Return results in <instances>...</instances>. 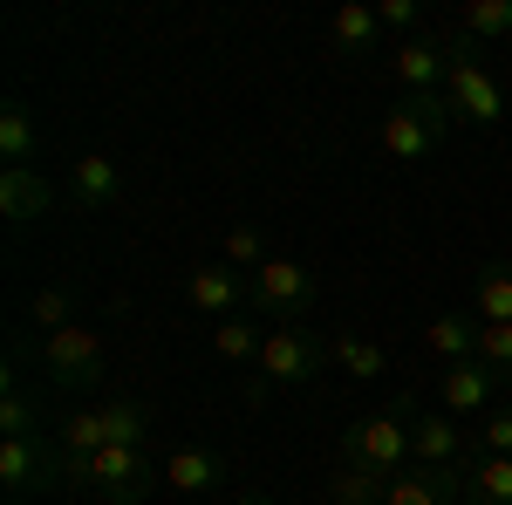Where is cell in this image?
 Listing matches in <instances>:
<instances>
[{
  "instance_id": "cell-6",
  "label": "cell",
  "mask_w": 512,
  "mask_h": 505,
  "mask_svg": "<svg viewBox=\"0 0 512 505\" xmlns=\"http://www.w3.org/2000/svg\"><path fill=\"white\" fill-rule=\"evenodd\" d=\"M321 355H328V335H315V328H267V349H260V383L246 389V403H260V396H274V389L315 383Z\"/></svg>"
},
{
  "instance_id": "cell-7",
  "label": "cell",
  "mask_w": 512,
  "mask_h": 505,
  "mask_svg": "<svg viewBox=\"0 0 512 505\" xmlns=\"http://www.w3.org/2000/svg\"><path fill=\"white\" fill-rule=\"evenodd\" d=\"M0 485H7V499H35V492L69 485L62 444L55 437H0Z\"/></svg>"
},
{
  "instance_id": "cell-2",
  "label": "cell",
  "mask_w": 512,
  "mask_h": 505,
  "mask_svg": "<svg viewBox=\"0 0 512 505\" xmlns=\"http://www.w3.org/2000/svg\"><path fill=\"white\" fill-rule=\"evenodd\" d=\"M444 130H451V103L444 96H396L383 110V123H376V151L390 164H417V157H431L444 144Z\"/></svg>"
},
{
  "instance_id": "cell-29",
  "label": "cell",
  "mask_w": 512,
  "mask_h": 505,
  "mask_svg": "<svg viewBox=\"0 0 512 505\" xmlns=\"http://www.w3.org/2000/svg\"><path fill=\"white\" fill-rule=\"evenodd\" d=\"M472 444L485 451V458H512V403H499V410H485V417H478Z\"/></svg>"
},
{
  "instance_id": "cell-20",
  "label": "cell",
  "mask_w": 512,
  "mask_h": 505,
  "mask_svg": "<svg viewBox=\"0 0 512 505\" xmlns=\"http://www.w3.org/2000/svg\"><path fill=\"white\" fill-rule=\"evenodd\" d=\"M465 505H512V458H465Z\"/></svg>"
},
{
  "instance_id": "cell-34",
  "label": "cell",
  "mask_w": 512,
  "mask_h": 505,
  "mask_svg": "<svg viewBox=\"0 0 512 505\" xmlns=\"http://www.w3.org/2000/svg\"><path fill=\"white\" fill-rule=\"evenodd\" d=\"M7 505H35V499H7Z\"/></svg>"
},
{
  "instance_id": "cell-4",
  "label": "cell",
  "mask_w": 512,
  "mask_h": 505,
  "mask_svg": "<svg viewBox=\"0 0 512 505\" xmlns=\"http://www.w3.org/2000/svg\"><path fill=\"white\" fill-rule=\"evenodd\" d=\"M451 48V76H444V103H451V123H478V130H492V123L506 117V89L485 76V62H478V41L472 35H444Z\"/></svg>"
},
{
  "instance_id": "cell-15",
  "label": "cell",
  "mask_w": 512,
  "mask_h": 505,
  "mask_svg": "<svg viewBox=\"0 0 512 505\" xmlns=\"http://www.w3.org/2000/svg\"><path fill=\"white\" fill-rule=\"evenodd\" d=\"M62 205V192H55V178L41 171V164H28V171H0V212L14 219V226H35V219H48Z\"/></svg>"
},
{
  "instance_id": "cell-17",
  "label": "cell",
  "mask_w": 512,
  "mask_h": 505,
  "mask_svg": "<svg viewBox=\"0 0 512 505\" xmlns=\"http://www.w3.org/2000/svg\"><path fill=\"white\" fill-rule=\"evenodd\" d=\"M69 198H76L82 212H110L123 198V164H110V157H76L69 164Z\"/></svg>"
},
{
  "instance_id": "cell-28",
  "label": "cell",
  "mask_w": 512,
  "mask_h": 505,
  "mask_svg": "<svg viewBox=\"0 0 512 505\" xmlns=\"http://www.w3.org/2000/svg\"><path fill=\"white\" fill-rule=\"evenodd\" d=\"M478 362L499 383H512V321H478Z\"/></svg>"
},
{
  "instance_id": "cell-5",
  "label": "cell",
  "mask_w": 512,
  "mask_h": 505,
  "mask_svg": "<svg viewBox=\"0 0 512 505\" xmlns=\"http://www.w3.org/2000/svg\"><path fill=\"white\" fill-rule=\"evenodd\" d=\"M62 451H110V444H130V451H151V410L137 396H110L96 410H76L69 424L55 430Z\"/></svg>"
},
{
  "instance_id": "cell-8",
  "label": "cell",
  "mask_w": 512,
  "mask_h": 505,
  "mask_svg": "<svg viewBox=\"0 0 512 505\" xmlns=\"http://www.w3.org/2000/svg\"><path fill=\"white\" fill-rule=\"evenodd\" d=\"M253 308L274 314L280 328H308L315 321V273L301 267V260H267V267L253 273Z\"/></svg>"
},
{
  "instance_id": "cell-33",
  "label": "cell",
  "mask_w": 512,
  "mask_h": 505,
  "mask_svg": "<svg viewBox=\"0 0 512 505\" xmlns=\"http://www.w3.org/2000/svg\"><path fill=\"white\" fill-rule=\"evenodd\" d=\"M233 505H267V499H233Z\"/></svg>"
},
{
  "instance_id": "cell-26",
  "label": "cell",
  "mask_w": 512,
  "mask_h": 505,
  "mask_svg": "<svg viewBox=\"0 0 512 505\" xmlns=\"http://www.w3.org/2000/svg\"><path fill=\"white\" fill-rule=\"evenodd\" d=\"M478 321H512V260L478 267Z\"/></svg>"
},
{
  "instance_id": "cell-27",
  "label": "cell",
  "mask_w": 512,
  "mask_h": 505,
  "mask_svg": "<svg viewBox=\"0 0 512 505\" xmlns=\"http://www.w3.org/2000/svg\"><path fill=\"white\" fill-rule=\"evenodd\" d=\"M28 321H35V328H48V335L76 328V294H69V287H41L35 301H28Z\"/></svg>"
},
{
  "instance_id": "cell-18",
  "label": "cell",
  "mask_w": 512,
  "mask_h": 505,
  "mask_svg": "<svg viewBox=\"0 0 512 505\" xmlns=\"http://www.w3.org/2000/svg\"><path fill=\"white\" fill-rule=\"evenodd\" d=\"M376 41H383V14H376L369 0H349V7L328 14V48H335V55H369Z\"/></svg>"
},
{
  "instance_id": "cell-14",
  "label": "cell",
  "mask_w": 512,
  "mask_h": 505,
  "mask_svg": "<svg viewBox=\"0 0 512 505\" xmlns=\"http://www.w3.org/2000/svg\"><path fill=\"white\" fill-rule=\"evenodd\" d=\"M185 301H192L198 314H212V321H233V314H246V301H253V280L219 260V267H198L192 280H185Z\"/></svg>"
},
{
  "instance_id": "cell-35",
  "label": "cell",
  "mask_w": 512,
  "mask_h": 505,
  "mask_svg": "<svg viewBox=\"0 0 512 505\" xmlns=\"http://www.w3.org/2000/svg\"><path fill=\"white\" fill-rule=\"evenodd\" d=\"M506 55H512V41H506Z\"/></svg>"
},
{
  "instance_id": "cell-10",
  "label": "cell",
  "mask_w": 512,
  "mask_h": 505,
  "mask_svg": "<svg viewBox=\"0 0 512 505\" xmlns=\"http://www.w3.org/2000/svg\"><path fill=\"white\" fill-rule=\"evenodd\" d=\"M390 69L396 82H403V96H444V76H451V48H444V35H410V41H396V55H390Z\"/></svg>"
},
{
  "instance_id": "cell-22",
  "label": "cell",
  "mask_w": 512,
  "mask_h": 505,
  "mask_svg": "<svg viewBox=\"0 0 512 505\" xmlns=\"http://www.w3.org/2000/svg\"><path fill=\"white\" fill-rule=\"evenodd\" d=\"M328 355H335V369L355 376V383H376V376L390 369V355L376 349V342H362V335H349V328H335V335H328Z\"/></svg>"
},
{
  "instance_id": "cell-32",
  "label": "cell",
  "mask_w": 512,
  "mask_h": 505,
  "mask_svg": "<svg viewBox=\"0 0 512 505\" xmlns=\"http://www.w3.org/2000/svg\"><path fill=\"white\" fill-rule=\"evenodd\" d=\"M376 14H383V35H403V41H410V28H417V7H410V0H383Z\"/></svg>"
},
{
  "instance_id": "cell-21",
  "label": "cell",
  "mask_w": 512,
  "mask_h": 505,
  "mask_svg": "<svg viewBox=\"0 0 512 505\" xmlns=\"http://www.w3.org/2000/svg\"><path fill=\"white\" fill-rule=\"evenodd\" d=\"M35 151H41L35 110H28V103H7V110H0V157H7V171H28Z\"/></svg>"
},
{
  "instance_id": "cell-25",
  "label": "cell",
  "mask_w": 512,
  "mask_h": 505,
  "mask_svg": "<svg viewBox=\"0 0 512 505\" xmlns=\"http://www.w3.org/2000/svg\"><path fill=\"white\" fill-rule=\"evenodd\" d=\"M458 35H472L478 48L485 41H512V0H472L458 14Z\"/></svg>"
},
{
  "instance_id": "cell-1",
  "label": "cell",
  "mask_w": 512,
  "mask_h": 505,
  "mask_svg": "<svg viewBox=\"0 0 512 505\" xmlns=\"http://www.w3.org/2000/svg\"><path fill=\"white\" fill-rule=\"evenodd\" d=\"M62 471L76 492H96L103 505H137L151 499V451H130V444H110V451H62Z\"/></svg>"
},
{
  "instance_id": "cell-13",
  "label": "cell",
  "mask_w": 512,
  "mask_h": 505,
  "mask_svg": "<svg viewBox=\"0 0 512 505\" xmlns=\"http://www.w3.org/2000/svg\"><path fill=\"white\" fill-rule=\"evenodd\" d=\"M383 505H465V465H410V471H396Z\"/></svg>"
},
{
  "instance_id": "cell-9",
  "label": "cell",
  "mask_w": 512,
  "mask_h": 505,
  "mask_svg": "<svg viewBox=\"0 0 512 505\" xmlns=\"http://www.w3.org/2000/svg\"><path fill=\"white\" fill-rule=\"evenodd\" d=\"M103 335L96 328H62V335H48L41 342V369H48V383L55 389H89V383H103Z\"/></svg>"
},
{
  "instance_id": "cell-12",
  "label": "cell",
  "mask_w": 512,
  "mask_h": 505,
  "mask_svg": "<svg viewBox=\"0 0 512 505\" xmlns=\"http://www.w3.org/2000/svg\"><path fill=\"white\" fill-rule=\"evenodd\" d=\"M499 389L506 383L472 355V362H451V369L437 376V403H444L451 417H485V410H499Z\"/></svg>"
},
{
  "instance_id": "cell-16",
  "label": "cell",
  "mask_w": 512,
  "mask_h": 505,
  "mask_svg": "<svg viewBox=\"0 0 512 505\" xmlns=\"http://www.w3.org/2000/svg\"><path fill=\"white\" fill-rule=\"evenodd\" d=\"M219 485H226V458H219V451L185 444V451H171V458H164V492H178V499L219 492Z\"/></svg>"
},
{
  "instance_id": "cell-3",
  "label": "cell",
  "mask_w": 512,
  "mask_h": 505,
  "mask_svg": "<svg viewBox=\"0 0 512 505\" xmlns=\"http://www.w3.org/2000/svg\"><path fill=\"white\" fill-rule=\"evenodd\" d=\"M410 403H390V410H376V417H355L342 430V465L355 471H376V478H396V471H410Z\"/></svg>"
},
{
  "instance_id": "cell-24",
  "label": "cell",
  "mask_w": 512,
  "mask_h": 505,
  "mask_svg": "<svg viewBox=\"0 0 512 505\" xmlns=\"http://www.w3.org/2000/svg\"><path fill=\"white\" fill-rule=\"evenodd\" d=\"M383 492H390V478H376V471H355V465L328 471V505H383Z\"/></svg>"
},
{
  "instance_id": "cell-11",
  "label": "cell",
  "mask_w": 512,
  "mask_h": 505,
  "mask_svg": "<svg viewBox=\"0 0 512 505\" xmlns=\"http://www.w3.org/2000/svg\"><path fill=\"white\" fill-rule=\"evenodd\" d=\"M478 444L472 430L458 424L451 410H417L410 417V465H465Z\"/></svg>"
},
{
  "instance_id": "cell-23",
  "label": "cell",
  "mask_w": 512,
  "mask_h": 505,
  "mask_svg": "<svg viewBox=\"0 0 512 505\" xmlns=\"http://www.w3.org/2000/svg\"><path fill=\"white\" fill-rule=\"evenodd\" d=\"M212 349H219V362H260L267 335L253 328V314H233V321H212Z\"/></svg>"
},
{
  "instance_id": "cell-31",
  "label": "cell",
  "mask_w": 512,
  "mask_h": 505,
  "mask_svg": "<svg viewBox=\"0 0 512 505\" xmlns=\"http://www.w3.org/2000/svg\"><path fill=\"white\" fill-rule=\"evenodd\" d=\"M0 437H41L35 403H28V389H21V383H7V396H0Z\"/></svg>"
},
{
  "instance_id": "cell-30",
  "label": "cell",
  "mask_w": 512,
  "mask_h": 505,
  "mask_svg": "<svg viewBox=\"0 0 512 505\" xmlns=\"http://www.w3.org/2000/svg\"><path fill=\"white\" fill-rule=\"evenodd\" d=\"M267 260H274V253L260 246V233H253V226H233V233H226V267H233V273H246V280H253Z\"/></svg>"
},
{
  "instance_id": "cell-19",
  "label": "cell",
  "mask_w": 512,
  "mask_h": 505,
  "mask_svg": "<svg viewBox=\"0 0 512 505\" xmlns=\"http://www.w3.org/2000/svg\"><path fill=\"white\" fill-rule=\"evenodd\" d=\"M424 349L451 369V362H472L478 355V314H437L431 328H424Z\"/></svg>"
}]
</instances>
